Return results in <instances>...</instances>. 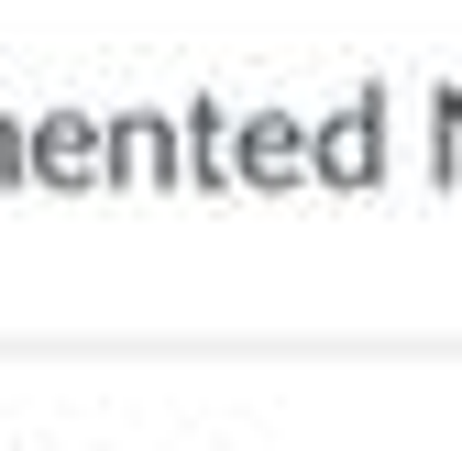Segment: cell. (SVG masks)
I'll return each instance as SVG.
<instances>
[{"label": "cell", "mask_w": 462, "mask_h": 451, "mask_svg": "<svg viewBox=\"0 0 462 451\" xmlns=\"http://www.w3.org/2000/svg\"><path fill=\"white\" fill-rule=\"evenodd\" d=\"M188 188V165H177V122H154V110H122L110 122V165H99V188Z\"/></svg>", "instance_id": "cell-1"}, {"label": "cell", "mask_w": 462, "mask_h": 451, "mask_svg": "<svg viewBox=\"0 0 462 451\" xmlns=\"http://www.w3.org/2000/svg\"><path fill=\"white\" fill-rule=\"evenodd\" d=\"M286 177H309V143H298V122L254 110V122L231 133V188H286Z\"/></svg>", "instance_id": "cell-3"}, {"label": "cell", "mask_w": 462, "mask_h": 451, "mask_svg": "<svg viewBox=\"0 0 462 451\" xmlns=\"http://www.w3.org/2000/svg\"><path fill=\"white\" fill-rule=\"evenodd\" d=\"M99 165H110V122H78V110L33 122V188H99Z\"/></svg>", "instance_id": "cell-2"}, {"label": "cell", "mask_w": 462, "mask_h": 451, "mask_svg": "<svg viewBox=\"0 0 462 451\" xmlns=\"http://www.w3.org/2000/svg\"><path fill=\"white\" fill-rule=\"evenodd\" d=\"M177 165H188V188H209V198L231 188V133H220V110H209V99L177 122Z\"/></svg>", "instance_id": "cell-5"}, {"label": "cell", "mask_w": 462, "mask_h": 451, "mask_svg": "<svg viewBox=\"0 0 462 451\" xmlns=\"http://www.w3.org/2000/svg\"><path fill=\"white\" fill-rule=\"evenodd\" d=\"M0 188H33V133L0 122Z\"/></svg>", "instance_id": "cell-6"}, {"label": "cell", "mask_w": 462, "mask_h": 451, "mask_svg": "<svg viewBox=\"0 0 462 451\" xmlns=\"http://www.w3.org/2000/svg\"><path fill=\"white\" fill-rule=\"evenodd\" d=\"M309 177H330V188H374L385 177V165H374V99H353V122H330L309 143Z\"/></svg>", "instance_id": "cell-4"}]
</instances>
